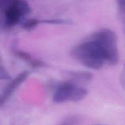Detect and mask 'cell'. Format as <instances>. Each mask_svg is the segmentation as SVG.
Listing matches in <instances>:
<instances>
[{
  "mask_svg": "<svg viewBox=\"0 0 125 125\" xmlns=\"http://www.w3.org/2000/svg\"><path fill=\"white\" fill-rule=\"evenodd\" d=\"M71 55L81 64L91 69H100L106 63V56L101 47L90 38L73 47Z\"/></svg>",
  "mask_w": 125,
  "mask_h": 125,
  "instance_id": "cell-1",
  "label": "cell"
},
{
  "mask_svg": "<svg viewBox=\"0 0 125 125\" xmlns=\"http://www.w3.org/2000/svg\"><path fill=\"white\" fill-rule=\"evenodd\" d=\"M30 12L25 0H0V24L5 28L15 26Z\"/></svg>",
  "mask_w": 125,
  "mask_h": 125,
  "instance_id": "cell-2",
  "label": "cell"
},
{
  "mask_svg": "<svg viewBox=\"0 0 125 125\" xmlns=\"http://www.w3.org/2000/svg\"><path fill=\"white\" fill-rule=\"evenodd\" d=\"M97 42L104 52L106 63L111 66L117 64L119 61V51L117 47L118 38L113 30L103 28L93 33L90 36Z\"/></svg>",
  "mask_w": 125,
  "mask_h": 125,
  "instance_id": "cell-3",
  "label": "cell"
},
{
  "mask_svg": "<svg viewBox=\"0 0 125 125\" xmlns=\"http://www.w3.org/2000/svg\"><path fill=\"white\" fill-rule=\"evenodd\" d=\"M87 93L86 88L72 81L62 82L56 88L52 100L57 104L66 102H78L84 99Z\"/></svg>",
  "mask_w": 125,
  "mask_h": 125,
  "instance_id": "cell-4",
  "label": "cell"
},
{
  "mask_svg": "<svg viewBox=\"0 0 125 125\" xmlns=\"http://www.w3.org/2000/svg\"><path fill=\"white\" fill-rule=\"evenodd\" d=\"M29 74V71H23L6 86L2 93L0 94V106L3 105L10 98L16 89L28 78Z\"/></svg>",
  "mask_w": 125,
  "mask_h": 125,
  "instance_id": "cell-5",
  "label": "cell"
},
{
  "mask_svg": "<svg viewBox=\"0 0 125 125\" xmlns=\"http://www.w3.org/2000/svg\"><path fill=\"white\" fill-rule=\"evenodd\" d=\"M15 54L20 59L28 62L32 67L36 68V67H43V66H45V63L43 62L42 61L32 58V57L31 56L30 54H29L27 52H25L24 51H22V50H16L15 51Z\"/></svg>",
  "mask_w": 125,
  "mask_h": 125,
  "instance_id": "cell-6",
  "label": "cell"
},
{
  "mask_svg": "<svg viewBox=\"0 0 125 125\" xmlns=\"http://www.w3.org/2000/svg\"><path fill=\"white\" fill-rule=\"evenodd\" d=\"M68 75L72 78V82L77 83L76 82L87 83L93 78V74L87 71H69Z\"/></svg>",
  "mask_w": 125,
  "mask_h": 125,
  "instance_id": "cell-7",
  "label": "cell"
},
{
  "mask_svg": "<svg viewBox=\"0 0 125 125\" xmlns=\"http://www.w3.org/2000/svg\"><path fill=\"white\" fill-rule=\"evenodd\" d=\"M40 23V21L37 19H34V18H31V19H28L24 21L22 23V27L23 29H26V30H31V29H32L35 28Z\"/></svg>",
  "mask_w": 125,
  "mask_h": 125,
  "instance_id": "cell-8",
  "label": "cell"
},
{
  "mask_svg": "<svg viewBox=\"0 0 125 125\" xmlns=\"http://www.w3.org/2000/svg\"><path fill=\"white\" fill-rule=\"evenodd\" d=\"M120 18L125 23V0H115Z\"/></svg>",
  "mask_w": 125,
  "mask_h": 125,
  "instance_id": "cell-9",
  "label": "cell"
},
{
  "mask_svg": "<svg viewBox=\"0 0 125 125\" xmlns=\"http://www.w3.org/2000/svg\"><path fill=\"white\" fill-rule=\"evenodd\" d=\"M79 122V118L77 116H71L65 119L60 125H77Z\"/></svg>",
  "mask_w": 125,
  "mask_h": 125,
  "instance_id": "cell-10",
  "label": "cell"
},
{
  "mask_svg": "<svg viewBox=\"0 0 125 125\" xmlns=\"http://www.w3.org/2000/svg\"><path fill=\"white\" fill-rule=\"evenodd\" d=\"M10 78L9 74L6 69L0 58V80H9Z\"/></svg>",
  "mask_w": 125,
  "mask_h": 125,
  "instance_id": "cell-11",
  "label": "cell"
},
{
  "mask_svg": "<svg viewBox=\"0 0 125 125\" xmlns=\"http://www.w3.org/2000/svg\"><path fill=\"white\" fill-rule=\"evenodd\" d=\"M40 23H45L47 24H54V25H62V24H69L72 23L70 21L65 20H42L40 21Z\"/></svg>",
  "mask_w": 125,
  "mask_h": 125,
  "instance_id": "cell-12",
  "label": "cell"
},
{
  "mask_svg": "<svg viewBox=\"0 0 125 125\" xmlns=\"http://www.w3.org/2000/svg\"><path fill=\"white\" fill-rule=\"evenodd\" d=\"M120 80L122 86L125 88V67L123 69V71H122V73L121 74Z\"/></svg>",
  "mask_w": 125,
  "mask_h": 125,
  "instance_id": "cell-13",
  "label": "cell"
},
{
  "mask_svg": "<svg viewBox=\"0 0 125 125\" xmlns=\"http://www.w3.org/2000/svg\"></svg>",
  "mask_w": 125,
  "mask_h": 125,
  "instance_id": "cell-14",
  "label": "cell"
}]
</instances>
